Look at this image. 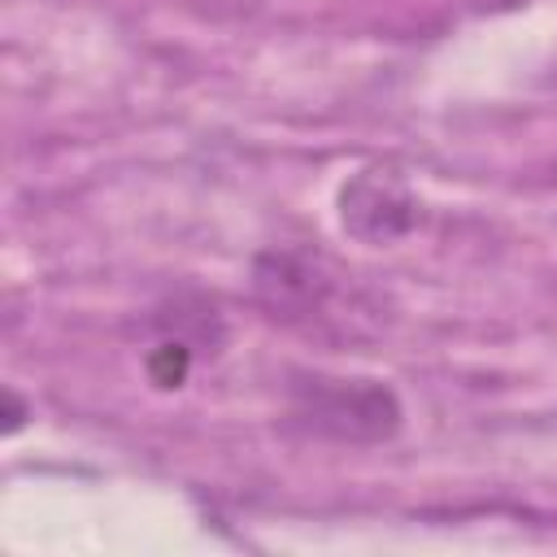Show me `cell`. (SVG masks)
<instances>
[{"mask_svg":"<svg viewBox=\"0 0 557 557\" xmlns=\"http://www.w3.org/2000/svg\"><path fill=\"white\" fill-rule=\"evenodd\" d=\"M26 418H30V409H26V400H22V396H17L13 387H4V435H17Z\"/></svg>","mask_w":557,"mask_h":557,"instance_id":"cell-3","label":"cell"},{"mask_svg":"<svg viewBox=\"0 0 557 557\" xmlns=\"http://www.w3.org/2000/svg\"><path fill=\"white\" fill-rule=\"evenodd\" d=\"M422 218V205L405 174L392 165H366L339 187V222L361 244H396Z\"/></svg>","mask_w":557,"mask_h":557,"instance_id":"cell-2","label":"cell"},{"mask_svg":"<svg viewBox=\"0 0 557 557\" xmlns=\"http://www.w3.org/2000/svg\"><path fill=\"white\" fill-rule=\"evenodd\" d=\"M292 409L309 431L326 440H344V444H374V440L396 435L400 426V405L392 387L374 379L309 374L292 387Z\"/></svg>","mask_w":557,"mask_h":557,"instance_id":"cell-1","label":"cell"}]
</instances>
